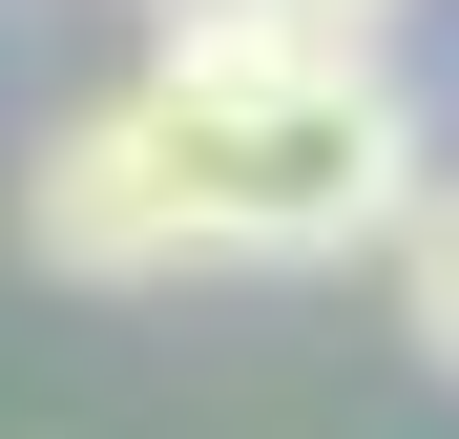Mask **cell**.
Masks as SVG:
<instances>
[{
    "label": "cell",
    "instance_id": "2",
    "mask_svg": "<svg viewBox=\"0 0 459 439\" xmlns=\"http://www.w3.org/2000/svg\"><path fill=\"white\" fill-rule=\"evenodd\" d=\"M22 251H42V272H84V293H168V272H209V251H188V209H168V168H146V126H126V84H105L84 126H42V146H22Z\"/></svg>",
    "mask_w": 459,
    "mask_h": 439
},
{
    "label": "cell",
    "instance_id": "3",
    "mask_svg": "<svg viewBox=\"0 0 459 439\" xmlns=\"http://www.w3.org/2000/svg\"><path fill=\"white\" fill-rule=\"evenodd\" d=\"M397 335H418L438 377H459V168H438V189L397 209Z\"/></svg>",
    "mask_w": 459,
    "mask_h": 439
},
{
    "label": "cell",
    "instance_id": "1",
    "mask_svg": "<svg viewBox=\"0 0 459 439\" xmlns=\"http://www.w3.org/2000/svg\"><path fill=\"white\" fill-rule=\"evenodd\" d=\"M126 126L168 168L188 251L209 272H334V251H397L418 168V84L376 42H272V22H168L126 63Z\"/></svg>",
    "mask_w": 459,
    "mask_h": 439
}]
</instances>
